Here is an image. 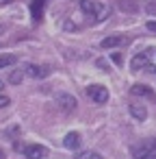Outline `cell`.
Wrapping results in <instances>:
<instances>
[{"label":"cell","instance_id":"cell-1","mask_svg":"<svg viewBox=\"0 0 156 159\" xmlns=\"http://www.w3.org/2000/svg\"><path fill=\"white\" fill-rule=\"evenodd\" d=\"M132 159H156V139L147 137L132 146Z\"/></svg>","mask_w":156,"mask_h":159},{"label":"cell","instance_id":"cell-2","mask_svg":"<svg viewBox=\"0 0 156 159\" xmlns=\"http://www.w3.org/2000/svg\"><path fill=\"white\" fill-rule=\"evenodd\" d=\"M89 16L93 18V22H104V20H108V16H111V7L106 5V2H93L91 5V11H89Z\"/></svg>","mask_w":156,"mask_h":159},{"label":"cell","instance_id":"cell-3","mask_svg":"<svg viewBox=\"0 0 156 159\" xmlns=\"http://www.w3.org/2000/svg\"><path fill=\"white\" fill-rule=\"evenodd\" d=\"M85 94H87L93 102H98V105H102V102L108 100V89H106L104 85H89V87L85 89Z\"/></svg>","mask_w":156,"mask_h":159},{"label":"cell","instance_id":"cell-4","mask_svg":"<svg viewBox=\"0 0 156 159\" xmlns=\"http://www.w3.org/2000/svg\"><path fill=\"white\" fill-rule=\"evenodd\" d=\"M57 105H59L65 113H70V111L76 109V98H74L72 94H67V92H59V94H57Z\"/></svg>","mask_w":156,"mask_h":159},{"label":"cell","instance_id":"cell-5","mask_svg":"<svg viewBox=\"0 0 156 159\" xmlns=\"http://www.w3.org/2000/svg\"><path fill=\"white\" fill-rule=\"evenodd\" d=\"M124 44H128V39L124 35H108L100 42L102 48H117V46H124Z\"/></svg>","mask_w":156,"mask_h":159},{"label":"cell","instance_id":"cell-6","mask_svg":"<svg viewBox=\"0 0 156 159\" xmlns=\"http://www.w3.org/2000/svg\"><path fill=\"white\" fill-rule=\"evenodd\" d=\"M24 72H26L28 76H33V79H46L48 68H44V66H35V63H26V66H24Z\"/></svg>","mask_w":156,"mask_h":159},{"label":"cell","instance_id":"cell-7","mask_svg":"<svg viewBox=\"0 0 156 159\" xmlns=\"http://www.w3.org/2000/svg\"><path fill=\"white\" fill-rule=\"evenodd\" d=\"M24 155L28 159H44L46 157V146H39V144H31L24 148Z\"/></svg>","mask_w":156,"mask_h":159},{"label":"cell","instance_id":"cell-8","mask_svg":"<svg viewBox=\"0 0 156 159\" xmlns=\"http://www.w3.org/2000/svg\"><path fill=\"white\" fill-rule=\"evenodd\" d=\"M130 94H134V96H145V98H152V100H156V96H154V89H152V87H147V85H143V83H137V85H132V87H130Z\"/></svg>","mask_w":156,"mask_h":159},{"label":"cell","instance_id":"cell-9","mask_svg":"<svg viewBox=\"0 0 156 159\" xmlns=\"http://www.w3.org/2000/svg\"><path fill=\"white\" fill-rule=\"evenodd\" d=\"M150 52H139V55H134L132 57V70L137 72V70H143V68H150Z\"/></svg>","mask_w":156,"mask_h":159},{"label":"cell","instance_id":"cell-10","mask_svg":"<svg viewBox=\"0 0 156 159\" xmlns=\"http://www.w3.org/2000/svg\"><path fill=\"white\" fill-rule=\"evenodd\" d=\"M63 146L70 148V150H78V148H80V135H78L76 131L67 133V135L63 137Z\"/></svg>","mask_w":156,"mask_h":159},{"label":"cell","instance_id":"cell-11","mask_svg":"<svg viewBox=\"0 0 156 159\" xmlns=\"http://www.w3.org/2000/svg\"><path fill=\"white\" fill-rule=\"evenodd\" d=\"M130 113H132L137 120H145V118H147V109H145L143 105H139V102H130Z\"/></svg>","mask_w":156,"mask_h":159},{"label":"cell","instance_id":"cell-12","mask_svg":"<svg viewBox=\"0 0 156 159\" xmlns=\"http://www.w3.org/2000/svg\"><path fill=\"white\" fill-rule=\"evenodd\" d=\"M76 159H106V157H102V155L95 152V150H80V152L76 155Z\"/></svg>","mask_w":156,"mask_h":159},{"label":"cell","instance_id":"cell-13","mask_svg":"<svg viewBox=\"0 0 156 159\" xmlns=\"http://www.w3.org/2000/svg\"><path fill=\"white\" fill-rule=\"evenodd\" d=\"M18 59L13 57V55H2V57H0V70H2V68H9V66H13Z\"/></svg>","mask_w":156,"mask_h":159},{"label":"cell","instance_id":"cell-14","mask_svg":"<svg viewBox=\"0 0 156 159\" xmlns=\"http://www.w3.org/2000/svg\"><path fill=\"white\" fill-rule=\"evenodd\" d=\"M41 2H46V0H35V2H33V18H35V20L41 18V13H39V11H41Z\"/></svg>","mask_w":156,"mask_h":159},{"label":"cell","instance_id":"cell-15","mask_svg":"<svg viewBox=\"0 0 156 159\" xmlns=\"http://www.w3.org/2000/svg\"><path fill=\"white\" fill-rule=\"evenodd\" d=\"M9 81H11L13 85H18V83H22V72H13V74L9 76Z\"/></svg>","mask_w":156,"mask_h":159},{"label":"cell","instance_id":"cell-16","mask_svg":"<svg viewBox=\"0 0 156 159\" xmlns=\"http://www.w3.org/2000/svg\"><path fill=\"white\" fill-rule=\"evenodd\" d=\"M119 7H121L124 11H132V13L137 11V7H134V5H130V2H119Z\"/></svg>","mask_w":156,"mask_h":159},{"label":"cell","instance_id":"cell-17","mask_svg":"<svg viewBox=\"0 0 156 159\" xmlns=\"http://www.w3.org/2000/svg\"><path fill=\"white\" fill-rule=\"evenodd\" d=\"M111 61H113L115 66H121V63H124V61H121V55H119V52H113V55H111Z\"/></svg>","mask_w":156,"mask_h":159},{"label":"cell","instance_id":"cell-18","mask_svg":"<svg viewBox=\"0 0 156 159\" xmlns=\"http://www.w3.org/2000/svg\"><path fill=\"white\" fill-rule=\"evenodd\" d=\"M145 26H147V31H152V33H156V20H150V22H147Z\"/></svg>","mask_w":156,"mask_h":159},{"label":"cell","instance_id":"cell-19","mask_svg":"<svg viewBox=\"0 0 156 159\" xmlns=\"http://www.w3.org/2000/svg\"><path fill=\"white\" fill-rule=\"evenodd\" d=\"M7 105H9V96L0 94V107H7Z\"/></svg>","mask_w":156,"mask_h":159},{"label":"cell","instance_id":"cell-20","mask_svg":"<svg viewBox=\"0 0 156 159\" xmlns=\"http://www.w3.org/2000/svg\"><path fill=\"white\" fill-rule=\"evenodd\" d=\"M145 9H147V13H156V2H150Z\"/></svg>","mask_w":156,"mask_h":159},{"label":"cell","instance_id":"cell-21","mask_svg":"<svg viewBox=\"0 0 156 159\" xmlns=\"http://www.w3.org/2000/svg\"><path fill=\"white\" fill-rule=\"evenodd\" d=\"M0 33H5V26H2V24H0Z\"/></svg>","mask_w":156,"mask_h":159},{"label":"cell","instance_id":"cell-22","mask_svg":"<svg viewBox=\"0 0 156 159\" xmlns=\"http://www.w3.org/2000/svg\"><path fill=\"white\" fill-rule=\"evenodd\" d=\"M0 159H5V152H2V150H0Z\"/></svg>","mask_w":156,"mask_h":159},{"label":"cell","instance_id":"cell-23","mask_svg":"<svg viewBox=\"0 0 156 159\" xmlns=\"http://www.w3.org/2000/svg\"><path fill=\"white\" fill-rule=\"evenodd\" d=\"M0 89H2V81H0Z\"/></svg>","mask_w":156,"mask_h":159}]
</instances>
